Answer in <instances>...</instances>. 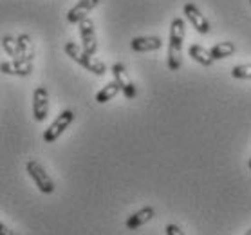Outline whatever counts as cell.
Listing matches in <instances>:
<instances>
[{
	"instance_id": "1",
	"label": "cell",
	"mask_w": 251,
	"mask_h": 235,
	"mask_svg": "<svg viewBox=\"0 0 251 235\" xmlns=\"http://www.w3.org/2000/svg\"><path fill=\"white\" fill-rule=\"evenodd\" d=\"M186 36V24L181 17H176L170 26V44H168V69L179 71L183 65V42Z\"/></svg>"
},
{
	"instance_id": "2",
	"label": "cell",
	"mask_w": 251,
	"mask_h": 235,
	"mask_svg": "<svg viewBox=\"0 0 251 235\" xmlns=\"http://www.w3.org/2000/svg\"><path fill=\"white\" fill-rule=\"evenodd\" d=\"M63 49H65V54H67L71 60H75L76 63H80L83 69H87L89 73H92V75L103 76L107 73L105 63L96 60V58H92V54H89L83 47H80L78 44H75V42H67Z\"/></svg>"
},
{
	"instance_id": "3",
	"label": "cell",
	"mask_w": 251,
	"mask_h": 235,
	"mask_svg": "<svg viewBox=\"0 0 251 235\" xmlns=\"http://www.w3.org/2000/svg\"><path fill=\"white\" fill-rule=\"evenodd\" d=\"M25 168H27V174L31 176L34 184H36V188L40 190L42 194H52V192H54V183H52V179L49 178V174L46 172V168H44L38 161L29 159Z\"/></svg>"
},
{
	"instance_id": "4",
	"label": "cell",
	"mask_w": 251,
	"mask_h": 235,
	"mask_svg": "<svg viewBox=\"0 0 251 235\" xmlns=\"http://www.w3.org/2000/svg\"><path fill=\"white\" fill-rule=\"evenodd\" d=\"M73 120H75L73 110H63V112H60L56 120L52 121L51 125L46 129V132H44V141L46 143H54L63 132L67 131L69 125L73 123Z\"/></svg>"
},
{
	"instance_id": "5",
	"label": "cell",
	"mask_w": 251,
	"mask_h": 235,
	"mask_svg": "<svg viewBox=\"0 0 251 235\" xmlns=\"http://www.w3.org/2000/svg\"><path fill=\"white\" fill-rule=\"evenodd\" d=\"M183 11H184V17L188 18V22L194 26V29H197V33L208 35L211 31V26H210V22H208V18L199 11V7L195 6L194 2H186L183 7Z\"/></svg>"
},
{
	"instance_id": "6",
	"label": "cell",
	"mask_w": 251,
	"mask_h": 235,
	"mask_svg": "<svg viewBox=\"0 0 251 235\" xmlns=\"http://www.w3.org/2000/svg\"><path fill=\"white\" fill-rule=\"evenodd\" d=\"M78 29H80V38H81V47L85 49L89 54H96L98 51V40H96V33H94V24L89 17L85 20H81L78 24Z\"/></svg>"
},
{
	"instance_id": "7",
	"label": "cell",
	"mask_w": 251,
	"mask_h": 235,
	"mask_svg": "<svg viewBox=\"0 0 251 235\" xmlns=\"http://www.w3.org/2000/svg\"><path fill=\"white\" fill-rule=\"evenodd\" d=\"M49 114V92L46 87H36L33 92V116L36 121H44Z\"/></svg>"
},
{
	"instance_id": "8",
	"label": "cell",
	"mask_w": 251,
	"mask_h": 235,
	"mask_svg": "<svg viewBox=\"0 0 251 235\" xmlns=\"http://www.w3.org/2000/svg\"><path fill=\"white\" fill-rule=\"evenodd\" d=\"M112 75H114V80L120 83L121 92H123L128 100H132V98L137 96L136 85L132 83L130 76H128V73H126V69H125V65H123V63L118 62V63H114V65H112Z\"/></svg>"
},
{
	"instance_id": "9",
	"label": "cell",
	"mask_w": 251,
	"mask_h": 235,
	"mask_svg": "<svg viewBox=\"0 0 251 235\" xmlns=\"http://www.w3.org/2000/svg\"><path fill=\"white\" fill-rule=\"evenodd\" d=\"M100 0H80L71 11L67 13V22L69 24H80L89 17V13L98 6Z\"/></svg>"
},
{
	"instance_id": "10",
	"label": "cell",
	"mask_w": 251,
	"mask_h": 235,
	"mask_svg": "<svg viewBox=\"0 0 251 235\" xmlns=\"http://www.w3.org/2000/svg\"><path fill=\"white\" fill-rule=\"evenodd\" d=\"M0 71L4 75L11 76H29L33 73V62H25V60H7L2 62Z\"/></svg>"
},
{
	"instance_id": "11",
	"label": "cell",
	"mask_w": 251,
	"mask_h": 235,
	"mask_svg": "<svg viewBox=\"0 0 251 235\" xmlns=\"http://www.w3.org/2000/svg\"><path fill=\"white\" fill-rule=\"evenodd\" d=\"M132 51L136 52H149V51H157L163 47V40L159 36H137L132 38L130 42Z\"/></svg>"
},
{
	"instance_id": "12",
	"label": "cell",
	"mask_w": 251,
	"mask_h": 235,
	"mask_svg": "<svg viewBox=\"0 0 251 235\" xmlns=\"http://www.w3.org/2000/svg\"><path fill=\"white\" fill-rule=\"evenodd\" d=\"M154 208L152 207H143L141 210H137L136 213H132L130 217H126V228L128 230H137L141 228L143 224L150 223L154 219Z\"/></svg>"
},
{
	"instance_id": "13",
	"label": "cell",
	"mask_w": 251,
	"mask_h": 235,
	"mask_svg": "<svg viewBox=\"0 0 251 235\" xmlns=\"http://www.w3.org/2000/svg\"><path fill=\"white\" fill-rule=\"evenodd\" d=\"M188 54L192 60H195V62L201 63V65H204V67H210L211 63L215 62V60L211 58V52L208 51V49H204L202 46H199V44H192L188 49Z\"/></svg>"
},
{
	"instance_id": "14",
	"label": "cell",
	"mask_w": 251,
	"mask_h": 235,
	"mask_svg": "<svg viewBox=\"0 0 251 235\" xmlns=\"http://www.w3.org/2000/svg\"><path fill=\"white\" fill-rule=\"evenodd\" d=\"M18 40V49H20V58L18 60H25V62H33L34 60V44L29 35H20Z\"/></svg>"
},
{
	"instance_id": "15",
	"label": "cell",
	"mask_w": 251,
	"mask_h": 235,
	"mask_svg": "<svg viewBox=\"0 0 251 235\" xmlns=\"http://www.w3.org/2000/svg\"><path fill=\"white\" fill-rule=\"evenodd\" d=\"M237 47H235L233 42H219L215 46L211 47V58L213 60H224V58H229L231 54H235Z\"/></svg>"
},
{
	"instance_id": "16",
	"label": "cell",
	"mask_w": 251,
	"mask_h": 235,
	"mask_svg": "<svg viewBox=\"0 0 251 235\" xmlns=\"http://www.w3.org/2000/svg\"><path fill=\"white\" fill-rule=\"evenodd\" d=\"M120 91H121V87H120L118 81L116 80L109 81V83H107V85L103 87L101 91L96 94V102L98 104H107V102H110V100H112V98H114Z\"/></svg>"
},
{
	"instance_id": "17",
	"label": "cell",
	"mask_w": 251,
	"mask_h": 235,
	"mask_svg": "<svg viewBox=\"0 0 251 235\" xmlns=\"http://www.w3.org/2000/svg\"><path fill=\"white\" fill-rule=\"evenodd\" d=\"M2 49L6 52L7 56L11 58V60H18L20 58V49H18V40L15 36L11 35H6L2 38Z\"/></svg>"
},
{
	"instance_id": "18",
	"label": "cell",
	"mask_w": 251,
	"mask_h": 235,
	"mask_svg": "<svg viewBox=\"0 0 251 235\" xmlns=\"http://www.w3.org/2000/svg\"><path fill=\"white\" fill-rule=\"evenodd\" d=\"M231 76L235 80H251V63L244 65H235L231 69Z\"/></svg>"
},
{
	"instance_id": "19",
	"label": "cell",
	"mask_w": 251,
	"mask_h": 235,
	"mask_svg": "<svg viewBox=\"0 0 251 235\" xmlns=\"http://www.w3.org/2000/svg\"><path fill=\"white\" fill-rule=\"evenodd\" d=\"M165 232H166V235H184V232L177 224H168L165 228Z\"/></svg>"
},
{
	"instance_id": "20",
	"label": "cell",
	"mask_w": 251,
	"mask_h": 235,
	"mask_svg": "<svg viewBox=\"0 0 251 235\" xmlns=\"http://www.w3.org/2000/svg\"><path fill=\"white\" fill-rule=\"evenodd\" d=\"M0 235H17V234H15L11 228H7L6 224L2 223V224H0Z\"/></svg>"
},
{
	"instance_id": "21",
	"label": "cell",
	"mask_w": 251,
	"mask_h": 235,
	"mask_svg": "<svg viewBox=\"0 0 251 235\" xmlns=\"http://www.w3.org/2000/svg\"><path fill=\"white\" fill-rule=\"evenodd\" d=\"M244 235H251V228L250 230H248V232H246V234Z\"/></svg>"
},
{
	"instance_id": "22",
	"label": "cell",
	"mask_w": 251,
	"mask_h": 235,
	"mask_svg": "<svg viewBox=\"0 0 251 235\" xmlns=\"http://www.w3.org/2000/svg\"><path fill=\"white\" fill-rule=\"evenodd\" d=\"M248 166H250V170H251V159H250V163H248Z\"/></svg>"
},
{
	"instance_id": "23",
	"label": "cell",
	"mask_w": 251,
	"mask_h": 235,
	"mask_svg": "<svg viewBox=\"0 0 251 235\" xmlns=\"http://www.w3.org/2000/svg\"><path fill=\"white\" fill-rule=\"evenodd\" d=\"M250 4H251V0H250Z\"/></svg>"
}]
</instances>
